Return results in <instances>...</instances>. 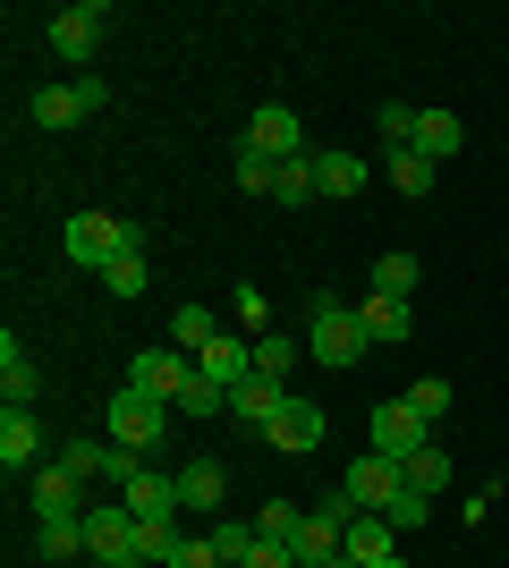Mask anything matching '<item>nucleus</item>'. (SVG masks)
I'll return each mask as SVG.
<instances>
[{"mask_svg": "<svg viewBox=\"0 0 509 568\" xmlns=\"http://www.w3.org/2000/svg\"><path fill=\"white\" fill-rule=\"evenodd\" d=\"M306 348H315V365H332V374H348L374 339H365L357 306H339V297H315V314H306Z\"/></svg>", "mask_w": 509, "mask_h": 568, "instance_id": "nucleus-1", "label": "nucleus"}, {"mask_svg": "<svg viewBox=\"0 0 509 568\" xmlns=\"http://www.w3.org/2000/svg\"><path fill=\"white\" fill-rule=\"evenodd\" d=\"M102 433H111V442H120V450H162V433H170V407L162 399H145V390H120V399H111V416H102Z\"/></svg>", "mask_w": 509, "mask_h": 568, "instance_id": "nucleus-2", "label": "nucleus"}, {"mask_svg": "<svg viewBox=\"0 0 509 568\" xmlns=\"http://www.w3.org/2000/svg\"><path fill=\"white\" fill-rule=\"evenodd\" d=\"M128 246H136V230L120 213H77L69 221V263H85V272H111Z\"/></svg>", "mask_w": 509, "mask_h": 568, "instance_id": "nucleus-3", "label": "nucleus"}, {"mask_svg": "<svg viewBox=\"0 0 509 568\" xmlns=\"http://www.w3.org/2000/svg\"><path fill=\"white\" fill-rule=\"evenodd\" d=\"M187 382H195V356H179V348H145L128 365V390H145V399H162V407H179Z\"/></svg>", "mask_w": 509, "mask_h": 568, "instance_id": "nucleus-4", "label": "nucleus"}, {"mask_svg": "<svg viewBox=\"0 0 509 568\" xmlns=\"http://www.w3.org/2000/svg\"><path fill=\"white\" fill-rule=\"evenodd\" d=\"M339 560H357V568H383V560H399V526H390L383 509H357V518L339 526Z\"/></svg>", "mask_w": 509, "mask_h": 568, "instance_id": "nucleus-5", "label": "nucleus"}, {"mask_svg": "<svg viewBox=\"0 0 509 568\" xmlns=\"http://www.w3.org/2000/svg\"><path fill=\"white\" fill-rule=\"evenodd\" d=\"M246 144H255V153H272V162H306V128H297L289 102H264V111L246 119Z\"/></svg>", "mask_w": 509, "mask_h": 568, "instance_id": "nucleus-6", "label": "nucleus"}, {"mask_svg": "<svg viewBox=\"0 0 509 568\" xmlns=\"http://www.w3.org/2000/svg\"><path fill=\"white\" fill-rule=\"evenodd\" d=\"M85 551H94L102 568H111V560H136V509H128V500L85 509Z\"/></svg>", "mask_w": 509, "mask_h": 568, "instance_id": "nucleus-7", "label": "nucleus"}, {"mask_svg": "<svg viewBox=\"0 0 509 568\" xmlns=\"http://www.w3.org/2000/svg\"><path fill=\"white\" fill-rule=\"evenodd\" d=\"M102 34H111V9H94V0H85V9H60V18H51V51H60V60H94V51H102Z\"/></svg>", "mask_w": 509, "mask_h": 568, "instance_id": "nucleus-8", "label": "nucleus"}, {"mask_svg": "<svg viewBox=\"0 0 509 568\" xmlns=\"http://www.w3.org/2000/svg\"><path fill=\"white\" fill-rule=\"evenodd\" d=\"M264 442H272V450H289V458L323 450V407H315V399H289V407L264 425Z\"/></svg>", "mask_w": 509, "mask_h": 568, "instance_id": "nucleus-9", "label": "nucleus"}, {"mask_svg": "<svg viewBox=\"0 0 509 568\" xmlns=\"http://www.w3.org/2000/svg\"><path fill=\"white\" fill-rule=\"evenodd\" d=\"M408 493V484H399V458H383V450H365L357 467H348V500H357V509H390V500Z\"/></svg>", "mask_w": 509, "mask_h": 568, "instance_id": "nucleus-10", "label": "nucleus"}, {"mask_svg": "<svg viewBox=\"0 0 509 568\" xmlns=\"http://www.w3.org/2000/svg\"><path fill=\"white\" fill-rule=\"evenodd\" d=\"M102 102L111 94H102L94 77H85V85H43V94H34V128H77V119L102 111Z\"/></svg>", "mask_w": 509, "mask_h": 568, "instance_id": "nucleus-11", "label": "nucleus"}, {"mask_svg": "<svg viewBox=\"0 0 509 568\" xmlns=\"http://www.w3.org/2000/svg\"><path fill=\"white\" fill-rule=\"evenodd\" d=\"M374 450H383V458H416V450H425V416H416L408 399L374 407Z\"/></svg>", "mask_w": 509, "mask_h": 568, "instance_id": "nucleus-12", "label": "nucleus"}, {"mask_svg": "<svg viewBox=\"0 0 509 568\" xmlns=\"http://www.w3.org/2000/svg\"><path fill=\"white\" fill-rule=\"evenodd\" d=\"M128 509H136V526H170V518H179V475H162V467H145V475H136V484H128Z\"/></svg>", "mask_w": 509, "mask_h": 568, "instance_id": "nucleus-13", "label": "nucleus"}, {"mask_svg": "<svg viewBox=\"0 0 509 568\" xmlns=\"http://www.w3.org/2000/svg\"><path fill=\"white\" fill-rule=\"evenodd\" d=\"M195 374H204V382H221V390H238V382H255V339H230V332H221L213 348L195 356Z\"/></svg>", "mask_w": 509, "mask_h": 568, "instance_id": "nucleus-14", "label": "nucleus"}, {"mask_svg": "<svg viewBox=\"0 0 509 568\" xmlns=\"http://www.w3.org/2000/svg\"><path fill=\"white\" fill-rule=\"evenodd\" d=\"M281 407H289V382H272V374H255V382L230 390V416H238V425H272Z\"/></svg>", "mask_w": 509, "mask_h": 568, "instance_id": "nucleus-15", "label": "nucleus"}, {"mask_svg": "<svg viewBox=\"0 0 509 568\" xmlns=\"http://www.w3.org/2000/svg\"><path fill=\"white\" fill-rule=\"evenodd\" d=\"M77 493H85V484H77V475L69 467H43V475H34V518H85V500H77Z\"/></svg>", "mask_w": 509, "mask_h": 568, "instance_id": "nucleus-16", "label": "nucleus"}, {"mask_svg": "<svg viewBox=\"0 0 509 568\" xmlns=\"http://www.w3.org/2000/svg\"><path fill=\"white\" fill-rule=\"evenodd\" d=\"M34 450H43V425H34L26 407H0V467H9V475L34 467Z\"/></svg>", "mask_w": 509, "mask_h": 568, "instance_id": "nucleus-17", "label": "nucleus"}, {"mask_svg": "<svg viewBox=\"0 0 509 568\" xmlns=\"http://www.w3.org/2000/svg\"><path fill=\"white\" fill-rule=\"evenodd\" d=\"M230 500V475H221V458H195V467H179V509H221Z\"/></svg>", "mask_w": 509, "mask_h": 568, "instance_id": "nucleus-18", "label": "nucleus"}, {"mask_svg": "<svg viewBox=\"0 0 509 568\" xmlns=\"http://www.w3.org/2000/svg\"><path fill=\"white\" fill-rule=\"evenodd\" d=\"M459 144H467L459 111H416V153H425V162H450Z\"/></svg>", "mask_w": 509, "mask_h": 568, "instance_id": "nucleus-19", "label": "nucleus"}, {"mask_svg": "<svg viewBox=\"0 0 509 568\" xmlns=\"http://www.w3.org/2000/svg\"><path fill=\"white\" fill-rule=\"evenodd\" d=\"M357 323H365L374 348H399V339H408V306H399V297H357Z\"/></svg>", "mask_w": 509, "mask_h": 568, "instance_id": "nucleus-20", "label": "nucleus"}, {"mask_svg": "<svg viewBox=\"0 0 509 568\" xmlns=\"http://www.w3.org/2000/svg\"><path fill=\"white\" fill-rule=\"evenodd\" d=\"M399 484H408V493H425V500H434V493H450V458H441L434 442H425L416 458H399Z\"/></svg>", "mask_w": 509, "mask_h": 568, "instance_id": "nucleus-21", "label": "nucleus"}, {"mask_svg": "<svg viewBox=\"0 0 509 568\" xmlns=\"http://www.w3.org/2000/svg\"><path fill=\"white\" fill-rule=\"evenodd\" d=\"M213 339H221V323L204 306H179V314H170V348H179V356H204Z\"/></svg>", "mask_w": 509, "mask_h": 568, "instance_id": "nucleus-22", "label": "nucleus"}, {"mask_svg": "<svg viewBox=\"0 0 509 568\" xmlns=\"http://www.w3.org/2000/svg\"><path fill=\"white\" fill-rule=\"evenodd\" d=\"M0 399H9V407H26V399H34V365H26L18 332L0 339Z\"/></svg>", "mask_w": 509, "mask_h": 568, "instance_id": "nucleus-23", "label": "nucleus"}, {"mask_svg": "<svg viewBox=\"0 0 509 568\" xmlns=\"http://www.w3.org/2000/svg\"><path fill=\"white\" fill-rule=\"evenodd\" d=\"M315 187L323 195H357L365 187V162H357V153H315Z\"/></svg>", "mask_w": 509, "mask_h": 568, "instance_id": "nucleus-24", "label": "nucleus"}, {"mask_svg": "<svg viewBox=\"0 0 509 568\" xmlns=\"http://www.w3.org/2000/svg\"><path fill=\"white\" fill-rule=\"evenodd\" d=\"M416 281H425V263H416V255H383V263H374V297H399V306H408Z\"/></svg>", "mask_w": 509, "mask_h": 568, "instance_id": "nucleus-25", "label": "nucleus"}, {"mask_svg": "<svg viewBox=\"0 0 509 568\" xmlns=\"http://www.w3.org/2000/svg\"><path fill=\"white\" fill-rule=\"evenodd\" d=\"M255 544H264V535H255L246 518H221V526H213V551H221V568H246V560H255Z\"/></svg>", "mask_w": 509, "mask_h": 568, "instance_id": "nucleus-26", "label": "nucleus"}, {"mask_svg": "<svg viewBox=\"0 0 509 568\" xmlns=\"http://www.w3.org/2000/svg\"><path fill=\"white\" fill-rule=\"evenodd\" d=\"M179 416H195V425H213V416H230V390H221V382H204V374H195L187 390H179Z\"/></svg>", "mask_w": 509, "mask_h": 568, "instance_id": "nucleus-27", "label": "nucleus"}, {"mask_svg": "<svg viewBox=\"0 0 509 568\" xmlns=\"http://www.w3.org/2000/svg\"><path fill=\"white\" fill-rule=\"evenodd\" d=\"M34 551H43V560H77V551H85V518H51L43 535H34Z\"/></svg>", "mask_w": 509, "mask_h": 568, "instance_id": "nucleus-28", "label": "nucleus"}, {"mask_svg": "<svg viewBox=\"0 0 509 568\" xmlns=\"http://www.w3.org/2000/svg\"><path fill=\"white\" fill-rule=\"evenodd\" d=\"M145 281H153V272H145V246H128V255L102 272V288H111V297H145Z\"/></svg>", "mask_w": 509, "mask_h": 568, "instance_id": "nucleus-29", "label": "nucleus"}, {"mask_svg": "<svg viewBox=\"0 0 509 568\" xmlns=\"http://www.w3.org/2000/svg\"><path fill=\"white\" fill-rule=\"evenodd\" d=\"M238 187H246V195H272V187H281V162H272V153H255V144H238Z\"/></svg>", "mask_w": 509, "mask_h": 568, "instance_id": "nucleus-30", "label": "nucleus"}, {"mask_svg": "<svg viewBox=\"0 0 509 568\" xmlns=\"http://www.w3.org/2000/svg\"><path fill=\"white\" fill-rule=\"evenodd\" d=\"M297 526H306V509H297V500H272L264 518H255V535H264V544H297Z\"/></svg>", "mask_w": 509, "mask_h": 568, "instance_id": "nucleus-31", "label": "nucleus"}, {"mask_svg": "<svg viewBox=\"0 0 509 568\" xmlns=\"http://www.w3.org/2000/svg\"><path fill=\"white\" fill-rule=\"evenodd\" d=\"M434 170H441V162H425L416 144H408V153H390V179H399V195H425V187H434Z\"/></svg>", "mask_w": 509, "mask_h": 568, "instance_id": "nucleus-32", "label": "nucleus"}, {"mask_svg": "<svg viewBox=\"0 0 509 568\" xmlns=\"http://www.w3.org/2000/svg\"><path fill=\"white\" fill-rule=\"evenodd\" d=\"M272 195H281V204H306V195H323V187H315V153H306V162H281V187H272Z\"/></svg>", "mask_w": 509, "mask_h": 568, "instance_id": "nucleus-33", "label": "nucleus"}, {"mask_svg": "<svg viewBox=\"0 0 509 568\" xmlns=\"http://www.w3.org/2000/svg\"><path fill=\"white\" fill-rule=\"evenodd\" d=\"M289 365H297V348H289V339H281V332H264V339H255V374L289 382Z\"/></svg>", "mask_w": 509, "mask_h": 568, "instance_id": "nucleus-34", "label": "nucleus"}, {"mask_svg": "<svg viewBox=\"0 0 509 568\" xmlns=\"http://www.w3.org/2000/svg\"><path fill=\"white\" fill-rule=\"evenodd\" d=\"M102 450H111V442H69V450L51 458V467H69L77 484H94V475H102Z\"/></svg>", "mask_w": 509, "mask_h": 568, "instance_id": "nucleus-35", "label": "nucleus"}, {"mask_svg": "<svg viewBox=\"0 0 509 568\" xmlns=\"http://www.w3.org/2000/svg\"><path fill=\"white\" fill-rule=\"evenodd\" d=\"M408 407L425 416V425H441V416H450V382H434V374H425V382L408 390Z\"/></svg>", "mask_w": 509, "mask_h": 568, "instance_id": "nucleus-36", "label": "nucleus"}, {"mask_svg": "<svg viewBox=\"0 0 509 568\" xmlns=\"http://www.w3.org/2000/svg\"><path fill=\"white\" fill-rule=\"evenodd\" d=\"M383 144H390V153H408V144H416V111H408V102H383Z\"/></svg>", "mask_w": 509, "mask_h": 568, "instance_id": "nucleus-37", "label": "nucleus"}, {"mask_svg": "<svg viewBox=\"0 0 509 568\" xmlns=\"http://www.w3.org/2000/svg\"><path fill=\"white\" fill-rule=\"evenodd\" d=\"M162 568H221V551H213V535H195V544H179Z\"/></svg>", "mask_w": 509, "mask_h": 568, "instance_id": "nucleus-38", "label": "nucleus"}, {"mask_svg": "<svg viewBox=\"0 0 509 568\" xmlns=\"http://www.w3.org/2000/svg\"><path fill=\"white\" fill-rule=\"evenodd\" d=\"M383 518L399 526V535H408V526H425V493H399V500H390V509H383Z\"/></svg>", "mask_w": 509, "mask_h": 568, "instance_id": "nucleus-39", "label": "nucleus"}, {"mask_svg": "<svg viewBox=\"0 0 509 568\" xmlns=\"http://www.w3.org/2000/svg\"><path fill=\"white\" fill-rule=\"evenodd\" d=\"M246 568H297V551L289 544H255V560H246Z\"/></svg>", "mask_w": 509, "mask_h": 568, "instance_id": "nucleus-40", "label": "nucleus"}, {"mask_svg": "<svg viewBox=\"0 0 509 568\" xmlns=\"http://www.w3.org/2000/svg\"><path fill=\"white\" fill-rule=\"evenodd\" d=\"M323 568H357V560H323Z\"/></svg>", "mask_w": 509, "mask_h": 568, "instance_id": "nucleus-41", "label": "nucleus"}, {"mask_svg": "<svg viewBox=\"0 0 509 568\" xmlns=\"http://www.w3.org/2000/svg\"><path fill=\"white\" fill-rule=\"evenodd\" d=\"M383 568H408V560H383Z\"/></svg>", "mask_w": 509, "mask_h": 568, "instance_id": "nucleus-42", "label": "nucleus"}]
</instances>
